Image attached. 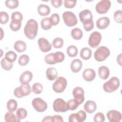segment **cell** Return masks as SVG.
Wrapping results in <instances>:
<instances>
[{
  "mask_svg": "<svg viewBox=\"0 0 122 122\" xmlns=\"http://www.w3.org/2000/svg\"><path fill=\"white\" fill-rule=\"evenodd\" d=\"M69 122H77L76 113L71 114L69 117Z\"/></svg>",
  "mask_w": 122,
  "mask_h": 122,
  "instance_id": "obj_51",
  "label": "cell"
},
{
  "mask_svg": "<svg viewBox=\"0 0 122 122\" xmlns=\"http://www.w3.org/2000/svg\"><path fill=\"white\" fill-rule=\"evenodd\" d=\"M38 30L37 22L33 20L30 19L28 20L24 27V32L25 36L30 40L34 39L37 36Z\"/></svg>",
  "mask_w": 122,
  "mask_h": 122,
  "instance_id": "obj_1",
  "label": "cell"
},
{
  "mask_svg": "<svg viewBox=\"0 0 122 122\" xmlns=\"http://www.w3.org/2000/svg\"><path fill=\"white\" fill-rule=\"evenodd\" d=\"M29 57L26 54L21 55L18 60V63L20 66H25L29 62Z\"/></svg>",
  "mask_w": 122,
  "mask_h": 122,
  "instance_id": "obj_36",
  "label": "cell"
},
{
  "mask_svg": "<svg viewBox=\"0 0 122 122\" xmlns=\"http://www.w3.org/2000/svg\"><path fill=\"white\" fill-rule=\"evenodd\" d=\"M106 116L110 122H119L122 119L121 113L116 110H110L108 111Z\"/></svg>",
  "mask_w": 122,
  "mask_h": 122,
  "instance_id": "obj_12",
  "label": "cell"
},
{
  "mask_svg": "<svg viewBox=\"0 0 122 122\" xmlns=\"http://www.w3.org/2000/svg\"><path fill=\"white\" fill-rule=\"evenodd\" d=\"M84 91L80 87H77L74 88L72 91V95L75 99L78 102L79 104H81L84 101Z\"/></svg>",
  "mask_w": 122,
  "mask_h": 122,
  "instance_id": "obj_11",
  "label": "cell"
},
{
  "mask_svg": "<svg viewBox=\"0 0 122 122\" xmlns=\"http://www.w3.org/2000/svg\"><path fill=\"white\" fill-rule=\"evenodd\" d=\"M5 3L6 6L10 9H15L19 6V1L18 0H7Z\"/></svg>",
  "mask_w": 122,
  "mask_h": 122,
  "instance_id": "obj_35",
  "label": "cell"
},
{
  "mask_svg": "<svg viewBox=\"0 0 122 122\" xmlns=\"http://www.w3.org/2000/svg\"><path fill=\"white\" fill-rule=\"evenodd\" d=\"M77 2L76 0H64V5L66 8H73L75 7L76 3Z\"/></svg>",
  "mask_w": 122,
  "mask_h": 122,
  "instance_id": "obj_48",
  "label": "cell"
},
{
  "mask_svg": "<svg viewBox=\"0 0 122 122\" xmlns=\"http://www.w3.org/2000/svg\"><path fill=\"white\" fill-rule=\"evenodd\" d=\"M62 18L65 24L69 27L75 26L78 22L76 16L71 11H67L63 12Z\"/></svg>",
  "mask_w": 122,
  "mask_h": 122,
  "instance_id": "obj_6",
  "label": "cell"
},
{
  "mask_svg": "<svg viewBox=\"0 0 122 122\" xmlns=\"http://www.w3.org/2000/svg\"><path fill=\"white\" fill-rule=\"evenodd\" d=\"M41 25L42 29L44 30H48L50 29L52 26L51 22L50 17H47L42 19L41 21Z\"/></svg>",
  "mask_w": 122,
  "mask_h": 122,
  "instance_id": "obj_27",
  "label": "cell"
},
{
  "mask_svg": "<svg viewBox=\"0 0 122 122\" xmlns=\"http://www.w3.org/2000/svg\"><path fill=\"white\" fill-rule=\"evenodd\" d=\"M21 21L17 20H11L10 25V27L11 30L13 31H17L19 30L21 25Z\"/></svg>",
  "mask_w": 122,
  "mask_h": 122,
  "instance_id": "obj_30",
  "label": "cell"
},
{
  "mask_svg": "<svg viewBox=\"0 0 122 122\" xmlns=\"http://www.w3.org/2000/svg\"><path fill=\"white\" fill-rule=\"evenodd\" d=\"M67 105L69 108V110L71 111H73L76 110L78 106L80 105L76 99H71L69 100L67 102Z\"/></svg>",
  "mask_w": 122,
  "mask_h": 122,
  "instance_id": "obj_33",
  "label": "cell"
},
{
  "mask_svg": "<svg viewBox=\"0 0 122 122\" xmlns=\"http://www.w3.org/2000/svg\"><path fill=\"white\" fill-rule=\"evenodd\" d=\"M17 54L13 51H9L5 55V59L10 62L13 63L17 59Z\"/></svg>",
  "mask_w": 122,
  "mask_h": 122,
  "instance_id": "obj_31",
  "label": "cell"
},
{
  "mask_svg": "<svg viewBox=\"0 0 122 122\" xmlns=\"http://www.w3.org/2000/svg\"><path fill=\"white\" fill-rule=\"evenodd\" d=\"M92 54V50L88 47H84L81 50L80 55L83 60H87L91 58Z\"/></svg>",
  "mask_w": 122,
  "mask_h": 122,
  "instance_id": "obj_23",
  "label": "cell"
},
{
  "mask_svg": "<svg viewBox=\"0 0 122 122\" xmlns=\"http://www.w3.org/2000/svg\"><path fill=\"white\" fill-rule=\"evenodd\" d=\"M44 60L45 62L48 64H54L56 63L54 60V53H51L46 55L45 57Z\"/></svg>",
  "mask_w": 122,
  "mask_h": 122,
  "instance_id": "obj_41",
  "label": "cell"
},
{
  "mask_svg": "<svg viewBox=\"0 0 122 122\" xmlns=\"http://www.w3.org/2000/svg\"><path fill=\"white\" fill-rule=\"evenodd\" d=\"M11 18V20H17L21 21L23 19V16L20 12L19 11H16L12 13Z\"/></svg>",
  "mask_w": 122,
  "mask_h": 122,
  "instance_id": "obj_47",
  "label": "cell"
},
{
  "mask_svg": "<svg viewBox=\"0 0 122 122\" xmlns=\"http://www.w3.org/2000/svg\"><path fill=\"white\" fill-rule=\"evenodd\" d=\"M0 64L2 68L6 71H10L13 67V63L8 61L5 58H3L0 61Z\"/></svg>",
  "mask_w": 122,
  "mask_h": 122,
  "instance_id": "obj_32",
  "label": "cell"
},
{
  "mask_svg": "<svg viewBox=\"0 0 122 122\" xmlns=\"http://www.w3.org/2000/svg\"><path fill=\"white\" fill-rule=\"evenodd\" d=\"M82 63L81 61L78 59L73 60L71 63V71L74 73L78 72L81 69Z\"/></svg>",
  "mask_w": 122,
  "mask_h": 122,
  "instance_id": "obj_18",
  "label": "cell"
},
{
  "mask_svg": "<svg viewBox=\"0 0 122 122\" xmlns=\"http://www.w3.org/2000/svg\"><path fill=\"white\" fill-rule=\"evenodd\" d=\"M111 5V2L109 0H102L98 2L95 6V9L97 13L99 14H105L109 10Z\"/></svg>",
  "mask_w": 122,
  "mask_h": 122,
  "instance_id": "obj_8",
  "label": "cell"
},
{
  "mask_svg": "<svg viewBox=\"0 0 122 122\" xmlns=\"http://www.w3.org/2000/svg\"><path fill=\"white\" fill-rule=\"evenodd\" d=\"M110 54L109 49L105 46L98 47L94 54L95 59L99 62L104 61Z\"/></svg>",
  "mask_w": 122,
  "mask_h": 122,
  "instance_id": "obj_4",
  "label": "cell"
},
{
  "mask_svg": "<svg viewBox=\"0 0 122 122\" xmlns=\"http://www.w3.org/2000/svg\"><path fill=\"white\" fill-rule=\"evenodd\" d=\"M43 90V86L39 82L34 83L32 86V92L36 94H39L41 93Z\"/></svg>",
  "mask_w": 122,
  "mask_h": 122,
  "instance_id": "obj_34",
  "label": "cell"
},
{
  "mask_svg": "<svg viewBox=\"0 0 122 122\" xmlns=\"http://www.w3.org/2000/svg\"><path fill=\"white\" fill-rule=\"evenodd\" d=\"M50 20L52 25L55 26L57 25L60 22V17L59 14L57 13H53L50 17Z\"/></svg>",
  "mask_w": 122,
  "mask_h": 122,
  "instance_id": "obj_43",
  "label": "cell"
},
{
  "mask_svg": "<svg viewBox=\"0 0 122 122\" xmlns=\"http://www.w3.org/2000/svg\"><path fill=\"white\" fill-rule=\"evenodd\" d=\"M38 13L42 16H47L50 13V7L45 4H40L37 9Z\"/></svg>",
  "mask_w": 122,
  "mask_h": 122,
  "instance_id": "obj_22",
  "label": "cell"
},
{
  "mask_svg": "<svg viewBox=\"0 0 122 122\" xmlns=\"http://www.w3.org/2000/svg\"><path fill=\"white\" fill-rule=\"evenodd\" d=\"M83 26L86 31H90L94 27V23L92 20L83 23Z\"/></svg>",
  "mask_w": 122,
  "mask_h": 122,
  "instance_id": "obj_45",
  "label": "cell"
},
{
  "mask_svg": "<svg viewBox=\"0 0 122 122\" xmlns=\"http://www.w3.org/2000/svg\"><path fill=\"white\" fill-rule=\"evenodd\" d=\"M110 19L107 17H101L96 21V26L99 29H105L109 25Z\"/></svg>",
  "mask_w": 122,
  "mask_h": 122,
  "instance_id": "obj_16",
  "label": "cell"
},
{
  "mask_svg": "<svg viewBox=\"0 0 122 122\" xmlns=\"http://www.w3.org/2000/svg\"><path fill=\"white\" fill-rule=\"evenodd\" d=\"M114 20L117 23H121L122 22V11L118 10L114 13Z\"/></svg>",
  "mask_w": 122,
  "mask_h": 122,
  "instance_id": "obj_44",
  "label": "cell"
},
{
  "mask_svg": "<svg viewBox=\"0 0 122 122\" xmlns=\"http://www.w3.org/2000/svg\"><path fill=\"white\" fill-rule=\"evenodd\" d=\"M62 3V0H51V4L55 8H58L60 7Z\"/></svg>",
  "mask_w": 122,
  "mask_h": 122,
  "instance_id": "obj_49",
  "label": "cell"
},
{
  "mask_svg": "<svg viewBox=\"0 0 122 122\" xmlns=\"http://www.w3.org/2000/svg\"><path fill=\"white\" fill-rule=\"evenodd\" d=\"M82 76L84 80L87 81H92L95 78L96 73L94 70L88 68L85 69L82 73Z\"/></svg>",
  "mask_w": 122,
  "mask_h": 122,
  "instance_id": "obj_15",
  "label": "cell"
},
{
  "mask_svg": "<svg viewBox=\"0 0 122 122\" xmlns=\"http://www.w3.org/2000/svg\"><path fill=\"white\" fill-rule=\"evenodd\" d=\"M5 120L6 122H20V119L16 116L12 112L9 111L6 113L4 116Z\"/></svg>",
  "mask_w": 122,
  "mask_h": 122,
  "instance_id": "obj_24",
  "label": "cell"
},
{
  "mask_svg": "<svg viewBox=\"0 0 122 122\" xmlns=\"http://www.w3.org/2000/svg\"><path fill=\"white\" fill-rule=\"evenodd\" d=\"M76 116L77 122H82L86 118V113L84 111L80 110L76 113Z\"/></svg>",
  "mask_w": 122,
  "mask_h": 122,
  "instance_id": "obj_39",
  "label": "cell"
},
{
  "mask_svg": "<svg viewBox=\"0 0 122 122\" xmlns=\"http://www.w3.org/2000/svg\"><path fill=\"white\" fill-rule=\"evenodd\" d=\"M101 40V34L98 31H94L90 35L88 40V44L91 47L94 48L99 45Z\"/></svg>",
  "mask_w": 122,
  "mask_h": 122,
  "instance_id": "obj_9",
  "label": "cell"
},
{
  "mask_svg": "<svg viewBox=\"0 0 122 122\" xmlns=\"http://www.w3.org/2000/svg\"><path fill=\"white\" fill-rule=\"evenodd\" d=\"M33 77V75L30 71H25L20 77V81L21 84L28 83L31 81Z\"/></svg>",
  "mask_w": 122,
  "mask_h": 122,
  "instance_id": "obj_17",
  "label": "cell"
},
{
  "mask_svg": "<svg viewBox=\"0 0 122 122\" xmlns=\"http://www.w3.org/2000/svg\"><path fill=\"white\" fill-rule=\"evenodd\" d=\"M40 49L43 52H47L51 49V45L48 41L44 38H40L38 41Z\"/></svg>",
  "mask_w": 122,
  "mask_h": 122,
  "instance_id": "obj_13",
  "label": "cell"
},
{
  "mask_svg": "<svg viewBox=\"0 0 122 122\" xmlns=\"http://www.w3.org/2000/svg\"><path fill=\"white\" fill-rule=\"evenodd\" d=\"M54 57L56 63L61 62L64 60L65 56L63 52L61 51H57L54 53Z\"/></svg>",
  "mask_w": 122,
  "mask_h": 122,
  "instance_id": "obj_38",
  "label": "cell"
},
{
  "mask_svg": "<svg viewBox=\"0 0 122 122\" xmlns=\"http://www.w3.org/2000/svg\"><path fill=\"white\" fill-rule=\"evenodd\" d=\"M53 108L55 112H64L69 110L67 102L61 98H57L54 100Z\"/></svg>",
  "mask_w": 122,
  "mask_h": 122,
  "instance_id": "obj_7",
  "label": "cell"
},
{
  "mask_svg": "<svg viewBox=\"0 0 122 122\" xmlns=\"http://www.w3.org/2000/svg\"><path fill=\"white\" fill-rule=\"evenodd\" d=\"M31 92L30 85L28 83L21 84L20 87L16 88L14 90V95L18 98L28 96Z\"/></svg>",
  "mask_w": 122,
  "mask_h": 122,
  "instance_id": "obj_3",
  "label": "cell"
},
{
  "mask_svg": "<svg viewBox=\"0 0 122 122\" xmlns=\"http://www.w3.org/2000/svg\"><path fill=\"white\" fill-rule=\"evenodd\" d=\"M67 53L70 57H75L78 53V49L74 45H70L67 47Z\"/></svg>",
  "mask_w": 122,
  "mask_h": 122,
  "instance_id": "obj_29",
  "label": "cell"
},
{
  "mask_svg": "<svg viewBox=\"0 0 122 122\" xmlns=\"http://www.w3.org/2000/svg\"><path fill=\"white\" fill-rule=\"evenodd\" d=\"M71 36L74 40H79L82 38L83 36V32L80 29L75 28L71 30Z\"/></svg>",
  "mask_w": 122,
  "mask_h": 122,
  "instance_id": "obj_26",
  "label": "cell"
},
{
  "mask_svg": "<svg viewBox=\"0 0 122 122\" xmlns=\"http://www.w3.org/2000/svg\"><path fill=\"white\" fill-rule=\"evenodd\" d=\"M84 108L88 113H92L96 111L97 109V105L94 101L90 100L85 102L84 105Z\"/></svg>",
  "mask_w": 122,
  "mask_h": 122,
  "instance_id": "obj_19",
  "label": "cell"
},
{
  "mask_svg": "<svg viewBox=\"0 0 122 122\" xmlns=\"http://www.w3.org/2000/svg\"><path fill=\"white\" fill-rule=\"evenodd\" d=\"M67 85L66 79L63 77H59L52 84L53 90L57 93L62 92Z\"/></svg>",
  "mask_w": 122,
  "mask_h": 122,
  "instance_id": "obj_5",
  "label": "cell"
},
{
  "mask_svg": "<svg viewBox=\"0 0 122 122\" xmlns=\"http://www.w3.org/2000/svg\"><path fill=\"white\" fill-rule=\"evenodd\" d=\"M42 122H51L52 119H51V116H47L44 117L43 120H42Z\"/></svg>",
  "mask_w": 122,
  "mask_h": 122,
  "instance_id": "obj_52",
  "label": "cell"
},
{
  "mask_svg": "<svg viewBox=\"0 0 122 122\" xmlns=\"http://www.w3.org/2000/svg\"><path fill=\"white\" fill-rule=\"evenodd\" d=\"M51 119H52V122H63V120L62 116L59 115H54L53 116H52Z\"/></svg>",
  "mask_w": 122,
  "mask_h": 122,
  "instance_id": "obj_50",
  "label": "cell"
},
{
  "mask_svg": "<svg viewBox=\"0 0 122 122\" xmlns=\"http://www.w3.org/2000/svg\"><path fill=\"white\" fill-rule=\"evenodd\" d=\"M32 105L34 109L38 112H43L47 109V103L40 98H36L32 101Z\"/></svg>",
  "mask_w": 122,
  "mask_h": 122,
  "instance_id": "obj_10",
  "label": "cell"
},
{
  "mask_svg": "<svg viewBox=\"0 0 122 122\" xmlns=\"http://www.w3.org/2000/svg\"><path fill=\"white\" fill-rule=\"evenodd\" d=\"M17 102L14 99H10L9 100L7 103V108L10 112H14L17 108Z\"/></svg>",
  "mask_w": 122,
  "mask_h": 122,
  "instance_id": "obj_28",
  "label": "cell"
},
{
  "mask_svg": "<svg viewBox=\"0 0 122 122\" xmlns=\"http://www.w3.org/2000/svg\"><path fill=\"white\" fill-rule=\"evenodd\" d=\"M52 44L55 48H61L63 46V40L60 37L56 38L52 41Z\"/></svg>",
  "mask_w": 122,
  "mask_h": 122,
  "instance_id": "obj_37",
  "label": "cell"
},
{
  "mask_svg": "<svg viewBox=\"0 0 122 122\" xmlns=\"http://www.w3.org/2000/svg\"><path fill=\"white\" fill-rule=\"evenodd\" d=\"M93 120L95 122H103L105 121V117L102 112H97L93 117Z\"/></svg>",
  "mask_w": 122,
  "mask_h": 122,
  "instance_id": "obj_46",
  "label": "cell"
},
{
  "mask_svg": "<svg viewBox=\"0 0 122 122\" xmlns=\"http://www.w3.org/2000/svg\"><path fill=\"white\" fill-rule=\"evenodd\" d=\"M14 48L18 52H22L26 50V44L23 41H17L14 43Z\"/></svg>",
  "mask_w": 122,
  "mask_h": 122,
  "instance_id": "obj_25",
  "label": "cell"
},
{
  "mask_svg": "<svg viewBox=\"0 0 122 122\" xmlns=\"http://www.w3.org/2000/svg\"><path fill=\"white\" fill-rule=\"evenodd\" d=\"M120 84L119 79L116 77H112L103 84V89L106 92H112L119 88Z\"/></svg>",
  "mask_w": 122,
  "mask_h": 122,
  "instance_id": "obj_2",
  "label": "cell"
},
{
  "mask_svg": "<svg viewBox=\"0 0 122 122\" xmlns=\"http://www.w3.org/2000/svg\"><path fill=\"white\" fill-rule=\"evenodd\" d=\"M47 78L50 81H53L55 79L58 75V72L55 68H48L46 71Z\"/></svg>",
  "mask_w": 122,
  "mask_h": 122,
  "instance_id": "obj_21",
  "label": "cell"
},
{
  "mask_svg": "<svg viewBox=\"0 0 122 122\" xmlns=\"http://www.w3.org/2000/svg\"><path fill=\"white\" fill-rule=\"evenodd\" d=\"M79 18L81 22L83 23L88 21L92 20V14L91 11L87 9L81 11L79 14Z\"/></svg>",
  "mask_w": 122,
  "mask_h": 122,
  "instance_id": "obj_14",
  "label": "cell"
},
{
  "mask_svg": "<svg viewBox=\"0 0 122 122\" xmlns=\"http://www.w3.org/2000/svg\"><path fill=\"white\" fill-rule=\"evenodd\" d=\"M16 114H17V116L20 120L23 119L27 117V112L25 109L20 108L17 110L16 112Z\"/></svg>",
  "mask_w": 122,
  "mask_h": 122,
  "instance_id": "obj_40",
  "label": "cell"
},
{
  "mask_svg": "<svg viewBox=\"0 0 122 122\" xmlns=\"http://www.w3.org/2000/svg\"><path fill=\"white\" fill-rule=\"evenodd\" d=\"M9 15L4 11H1L0 13V22L1 24H5L9 21Z\"/></svg>",
  "mask_w": 122,
  "mask_h": 122,
  "instance_id": "obj_42",
  "label": "cell"
},
{
  "mask_svg": "<svg viewBox=\"0 0 122 122\" xmlns=\"http://www.w3.org/2000/svg\"><path fill=\"white\" fill-rule=\"evenodd\" d=\"M98 73L99 77L101 79L106 80L109 76L110 71L107 67L105 66H102L99 67L98 69Z\"/></svg>",
  "mask_w": 122,
  "mask_h": 122,
  "instance_id": "obj_20",
  "label": "cell"
}]
</instances>
